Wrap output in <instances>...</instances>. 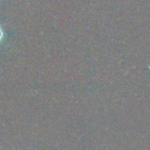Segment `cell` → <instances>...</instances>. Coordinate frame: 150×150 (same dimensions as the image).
Returning a JSON list of instances; mask_svg holds the SVG:
<instances>
[{"label": "cell", "mask_w": 150, "mask_h": 150, "mask_svg": "<svg viewBox=\"0 0 150 150\" xmlns=\"http://www.w3.org/2000/svg\"><path fill=\"white\" fill-rule=\"evenodd\" d=\"M3 37H4V32H3V30H2V28L0 27V41L2 40V39H3Z\"/></svg>", "instance_id": "1"}]
</instances>
